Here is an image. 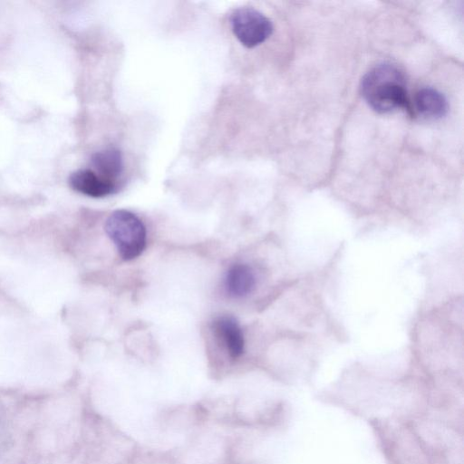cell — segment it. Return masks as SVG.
I'll return each instance as SVG.
<instances>
[{"instance_id": "6da1fadb", "label": "cell", "mask_w": 464, "mask_h": 464, "mask_svg": "<svg viewBox=\"0 0 464 464\" xmlns=\"http://www.w3.org/2000/svg\"><path fill=\"white\" fill-rule=\"evenodd\" d=\"M361 94L368 105L378 113L398 109L410 111L406 81L401 71L391 63H381L362 78Z\"/></svg>"}, {"instance_id": "7a4b0ae2", "label": "cell", "mask_w": 464, "mask_h": 464, "mask_svg": "<svg viewBox=\"0 0 464 464\" xmlns=\"http://www.w3.org/2000/svg\"><path fill=\"white\" fill-rule=\"evenodd\" d=\"M104 227L122 259L136 258L144 250L146 227L134 213L125 209L115 210L108 217Z\"/></svg>"}, {"instance_id": "3957f363", "label": "cell", "mask_w": 464, "mask_h": 464, "mask_svg": "<svg viewBox=\"0 0 464 464\" xmlns=\"http://www.w3.org/2000/svg\"><path fill=\"white\" fill-rule=\"evenodd\" d=\"M231 26L237 40L248 48L261 44L273 32L272 22L251 7L235 10L231 15Z\"/></svg>"}, {"instance_id": "277c9868", "label": "cell", "mask_w": 464, "mask_h": 464, "mask_svg": "<svg viewBox=\"0 0 464 464\" xmlns=\"http://www.w3.org/2000/svg\"><path fill=\"white\" fill-rule=\"evenodd\" d=\"M69 183L75 191L92 198L108 196L116 189L114 181L86 169L72 173Z\"/></svg>"}, {"instance_id": "5b68a950", "label": "cell", "mask_w": 464, "mask_h": 464, "mask_svg": "<svg viewBox=\"0 0 464 464\" xmlns=\"http://www.w3.org/2000/svg\"><path fill=\"white\" fill-rule=\"evenodd\" d=\"M414 104L416 111L427 120L441 119L449 111L446 97L432 87L420 89L416 92Z\"/></svg>"}, {"instance_id": "8992f818", "label": "cell", "mask_w": 464, "mask_h": 464, "mask_svg": "<svg viewBox=\"0 0 464 464\" xmlns=\"http://www.w3.org/2000/svg\"><path fill=\"white\" fill-rule=\"evenodd\" d=\"M214 329L224 343L231 358H238L244 352V335L237 320L230 315H223L214 322Z\"/></svg>"}, {"instance_id": "52a82bcc", "label": "cell", "mask_w": 464, "mask_h": 464, "mask_svg": "<svg viewBox=\"0 0 464 464\" xmlns=\"http://www.w3.org/2000/svg\"><path fill=\"white\" fill-rule=\"evenodd\" d=\"M224 285L228 295L236 298L250 294L256 285V276L250 266L236 264L227 272Z\"/></svg>"}, {"instance_id": "ba28073f", "label": "cell", "mask_w": 464, "mask_h": 464, "mask_svg": "<svg viewBox=\"0 0 464 464\" xmlns=\"http://www.w3.org/2000/svg\"><path fill=\"white\" fill-rule=\"evenodd\" d=\"M91 163L100 176L111 181H114L123 169L122 155L119 150L114 148L93 153Z\"/></svg>"}]
</instances>
